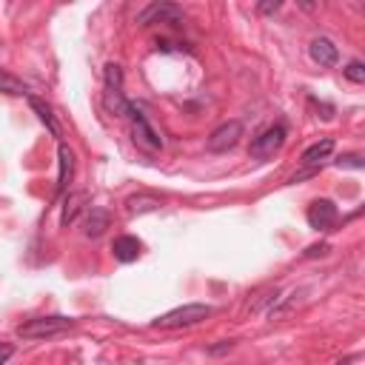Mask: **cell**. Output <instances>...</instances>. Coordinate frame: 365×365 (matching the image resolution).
Here are the masks:
<instances>
[{
	"label": "cell",
	"instance_id": "6da1fadb",
	"mask_svg": "<svg viewBox=\"0 0 365 365\" xmlns=\"http://www.w3.org/2000/svg\"><path fill=\"white\" fill-rule=\"evenodd\" d=\"M214 308L206 305V303H189V305H180L168 314H163L160 320H154L157 328H186V325H197L203 322L206 317H212Z\"/></svg>",
	"mask_w": 365,
	"mask_h": 365
},
{
	"label": "cell",
	"instance_id": "7a4b0ae2",
	"mask_svg": "<svg viewBox=\"0 0 365 365\" xmlns=\"http://www.w3.org/2000/svg\"><path fill=\"white\" fill-rule=\"evenodd\" d=\"M75 325V320L69 317H38V320H29L18 328V337L23 339H49V337H58L63 331H69Z\"/></svg>",
	"mask_w": 365,
	"mask_h": 365
},
{
	"label": "cell",
	"instance_id": "3957f363",
	"mask_svg": "<svg viewBox=\"0 0 365 365\" xmlns=\"http://www.w3.org/2000/svg\"><path fill=\"white\" fill-rule=\"evenodd\" d=\"M123 117L131 120V134H134V143H137V146H143V148H148V151H160V148H163L160 134L151 129V123L146 120V114H143V109H140L137 103H129Z\"/></svg>",
	"mask_w": 365,
	"mask_h": 365
},
{
	"label": "cell",
	"instance_id": "277c9868",
	"mask_svg": "<svg viewBox=\"0 0 365 365\" xmlns=\"http://www.w3.org/2000/svg\"><path fill=\"white\" fill-rule=\"evenodd\" d=\"M285 137H288V129H285L283 123H274V126L263 129V131H260V134L251 140V157H257V160L274 157V154L283 148Z\"/></svg>",
	"mask_w": 365,
	"mask_h": 365
},
{
	"label": "cell",
	"instance_id": "5b68a950",
	"mask_svg": "<svg viewBox=\"0 0 365 365\" xmlns=\"http://www.w3.org/2000/svg\"><path fill=\"white\" fill-rule=\"evenodd\" d=\"M240 137H243V123H240V120H229V123H220V126L209 134L206 148H209L212 154H226V151H231V148L240 143Z\"/></svg>",
	"mask_w": 365,
	"mask_h": 365
},
{
	"label": "cell",
	"instance_id": "8992f818",
	"mask_svg": "<svg viewBox=\"0 0 365 365\" xmlns=\"http://www.w3.org/2000/svg\"><path fill=\"white\" fill-rule=\"evenodd\" d=\"M137 23L140 26H151V23H174V26H180L182 23V9L174 6V4H151L137 15Z\"/></svg>",
	"mask_w": 365,
	"mask_h": 365
},
{
	"label": "cell",
	"instance_id": "52a82bcc",
	"mask_svg": "<svg viewBox=\"0 0 365 365\" xmlns=\"http://www.w3.org/2000/svg\"><path fill=\"white\" fill-rule=\"evenodd\" d=\"M308 226L311 229H317V231H328L334 223H337V217H339V212H337V206L331 203V200H314L311 206H308Z\"/></svg>",
	"mask_w": 365,
	"mask_h": 365
},
{
	"label": "cell",
	"instance_id": "ba28073f",
	"mask_svg": "<svg viewBox=\"0 0 365 365\" xmlns=\"http://www.w3.org/2000/svg\"><path fill=\"white\" fill-rule=\"evenodd\" d=\"M308 52H311V60L320 63V66H337L339 63V49L328 38H314Z\"/></svg>",
	"mask_w": 365,
	"mask_h": 365
},
{
	"label": "cell",
	"instance_id": "9c48e42d",
	"mask_svg": "<svg viewBox=\"0 0 365 365\" xmlns=\"http://www.w3.org/2000/svg\"><path fill=\"white\" fill-rule=\"evenodd\" d=\"M140 251H143V243L137 237H131V234H123V237H117L111 243V254H114L117 263H134L140 257Z\"/></svg>",
	"mask_w": 365,
	"mask_h": 365
},
{
	"label": "cell",
	"instance_id": "30bf717a",
	"mask_svg": "<svg viewBox=\"0 0 365 365\" xmlns=\"http://www.w3.org/2000/svg\"><path fill=\"white\" fill-rule=\"evenodd\" d=\"M58 160H60V171H58V192L63 195V192H66V186H69V180H72V174H75V154H72V148H69L66 143H60V146H58Z\"/></svg>",
	"mask_w": 365,
	"mask_h": 365
},
{
	"label": "cell",
	"instance_id": "8fae6325",
	"mask_svg": "<svg viewBox=\"0 0 365 365\" xmlns=\"http://www.w3.org/2000/svg\"><path fill=\"white\" fill-rule=\"evenodd\" d=\"M331 151H334V140H331V137H322V140H317L314 146H308V148L303 151V165L320 168V163H322Z\"/></svg>",
	"mask_w": 365,
	"mask_h": 365
},
{
	"label": "cell",
	"instance_id": "7c38bea8",
	"mask_svg": "<svg viewBox=\"0 0 365 365\" xmlns=\"http://www.w3.org/2000/svg\"><path fill=\"white\" fill-rule=\"evenodd\" d=\"M89 203V195L86 192H77V195H69L66 197V206H63V217H60V223H63V229H69L77 217H80V212H83V206Z\"/></svg>",
	"mask_w": 365,
	"mask_h": 365
},
{
	"label": "cell",
	"instance_id": "4fadbf2b",
	"mask_svg": "<svg viewBox=\"0 0 365 365\" xmlns=\"http://www.w3.org/2000/svg\"><path fill=\"white\" fill-rule=\"evenodd\" d=\"M29 106L38 111V117H40V123L49 129V134H52V137H60V126H58V120H55V114H52V106L43 103V100L35 97V94H29Z\"/></svg>",
	"mask_w": 365,
	"mask_h": 365
},
{
	"label": "cell",
	"instance_id": "5bb4252c",
	"mask_svg": "<svg viewBox=\"0 0 365 365\" xmlns=\"http://www.w3.org/2000/svg\"><path fill=\"white\" fill-rule=\"evenodd\" d=\"M111 217L106 209H89V217H86V237H100L106 229H109Z\"/></svg>",
	"mask_w": 365,
	"mask_h": 365
},
{
	"label": "cell",
	"instance_id": "9a60e30c",
	"mask_svg": "<svg viewBox=\"0 0 365 365\" xmlns=\"http://www.w3.org/2000/svg\"><path fill=\"white\" fill-rule=\"evenodd\" d=\"M0 92H6V94H18V97H29V86L21 83L18 77L6 75L4 69H0Z\"/></svg>",
	"mask_w": 365,
	"mask_h": 365
},
{
	"label": "cell",
	"instance_id": "2e32d148",
	"mask_svg": "<svg viewBox=\"0 0 365 365\" xmlns=\"http://www.w3.org/2000/svg\"><path fill=\"white\" fill-rule=\"evenodd\" d=\"M154 209H160V200L151 197V195L129 197V212H131V214H143V212H154Z\"/></svg>",
	"mask_w": 365,
	"mask_h": 365
},
{
	"label": "cell",
	"instance_id": "e0dca14e",
	"mask_svg": "<svg viewBox=\"0 0 365 365\" xmlns=\"http://www.w3.org/2000/svg\"><path fill=\"white\" fill-rule=\"evenodd\" d=\"M342 75H345L351 83H365V66H362V60H351V63H345Z\"/></svg>",
	"mask_w": 365,
	"mask_h": 365
},
{
	"label": "cell",
	"instance_id": "ac0fdd59",
	"mask_svg": "<svg viewBox=\"0 0 365 365\" xmlns=\"http://www.w3.org/2000/svg\"><path fill=\"white\" fill-rule=\"evenodd\" d=\"M337 165L339 168H362L365 163H362V154H345V157L337 160Z\"/></svg>",
	"mask_w": 365,
	"mask_h": 365
},
{
	"label": "cell",
	"instance_id": "d6986e66",
	"mask_svg": "<svg viewBox=\"0 0 365 365\" xmlns=\"http://www.w3.org/2000/svg\"><path fill=\"white\" fill-rule=\"evenodd\" d=\"M12 354H15V345H12V342H0V365H4Z\"/></svg>",
	"mask_w": 365,
	"mask_h": 365
},
{
	"label": "cell",
	"instance_id": "ffe728a7",
	"mask_svg": "<svg viewBox=\"0 0 365 365\" xmlns=\"http://www.w3.org/2000/svg\"><path fill=\"white\" fill-rule=\"evenodd\" d=\"M328 251V243H320V246H311L308 251H305V257H320V254H325Z\"/></svg>",
	"mask_w": 365,
	"mask_h": 365
},
{
	"label": "cell",
	"instance_id": "44dd1931",
	"mask_svg": "<svg viewBox=\"0 0 365 365\" xmlns=\"http://www.w3.org/2000/svg\"><path fill=\"white\" fill-rule=\"evenodd\" d=\"M257 9H260L263 15H271V12H277V9H280V4H260Z\"/></svg>",
	"mask_w": 365,
	"mask_h": 365
},
{
	"label": "cell",
	"instance_id": "7402d4cb",
	"mask_svg": "<svg viewBox=\"0 0 365 365\" xmlns=\"http://www.w3.org/2000/svg\"><path fill=\"white\" fill-rule=\"evenodd\" d=\"M231 345H234V339H226V342H223V345H214V348H212V351H209V354H223V351H229V348H231Z\"/></svg>",
	"mask_w": 365,
	"mask_h": 365
},
{
	"label": "cell",
	"instance_id": "603a6c76",
	"mask_svg": "<svg viewBox=\"0 0 365 365\" xmlns=\"http://www.w3.org/2000/svg\"><path fill=\"white\" fill-rule=\"evenodd\" d=\"M351 362H354V356H345V359H339L337 365H351Z\"/></svg>",
	"mask_w": 365,
	"mask_h": 365
}]
</instances>
